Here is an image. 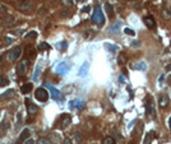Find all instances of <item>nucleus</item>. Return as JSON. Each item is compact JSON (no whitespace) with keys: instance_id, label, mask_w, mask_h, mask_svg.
I'll use <instances>...</instances> for the list:
<instances>
[{"instance_id":"7ed1b4c3","label":"nucleus","mask_w":171,"mask_h":144,"mask_svg":"<svg viewBox=\"0 0 171 144\" xmlns=\"http://www.w3.org/2000/svg\"><path fill=\"white\" fill-rule=\"evenodd\" d=\"M35 97H36L40 102H46L47 100H49L50 94H49V92H47V89H45L44 87H41V88L36 89V92H35Z\"/></svg>"},{"instance_id":"f704fd0d","label":"nucleus","mask_w":171,"mask_h":144,"mask_svg":"<svg viewBox=\"0 0 171 144\" xmlns=\"http://www.w3.org/2000/svg\"><path fill=\"white\" fill-rule=\"evenodd\" d=\"M151 136H152V133H148L147 136H146V140H144V144H148L151 142Z\"/></svg>"},{"instance_id":"7c9ffc66","label":"nucleus","mask_w":171,"mask_h":144,"mask_svg":"<svg viewBox=\"0 0 171 144\" xmlns=\"http://www.w3.org/2000/svg\"><path fill=\"white\" fill-rule=\"evenodd\" d=\"M124 32H125L127 34H129V36H134V34H135V32L132 30V28H125Z\"/></svg>"},{"instance_id":"9d476101","label":"nucleus","mask_w":171,"mask_h":144,"mask_svg":"<svg viewBox=\"0 0 171 144\" xmlns=\"http://www.w3.org/2000/svg\"><path fill=\"white\" fill-rule=\"evenodd\" d=\"M88 69H89V63L88 61H84L82 64V66L79 68V72H78V75L80 78H84L87 75V73H88Z\"/></svg>"},{"instance_id":"c9c22d12","label":"nucleus","mask_w":171,"mask_h":144,"mask_svg":"<svg viewBox=\"0 0 171 144\" xmlns=\"http://www.w3.org/2000/svg\"><path fill=\"white\" fill-rule=\"evenodd\" d=\"M66 46H68V43H66V42H61V43H59V47H60L61 50L66 49Z\"/></svg>"},{"instance_id":"423d86ee","label":"nucleus","mask_w":171,"mask_h":144,"mask_svg":"<svg viewBox=\"0 0 171 144\" xmlns=\"http://www.w3.org/2000/svg\"><path fill=\"white\" fill-rule=\"evenodd\" d=\"M69 70H70V65L66 61L59 63V64H57V66L55 68V72L57 73V74H66Z\"/></svg>"},{"instance_id":"72a5a7b5","label":"nucleus","mask_w":171,"mask_h":144,"mask_svg":"<svg viewBox=\"0 0 171 144\" xmlns=\"http://www.w3.org/2000/svg\"><path fill=\"white\" fill-rule=\"evenodd\" d=\"M44 49H50V46L47 43H41L40 46H38V50H44Z\"/></svg>"},{"instance_id":"e433bc0d","label":"nucleus","mask_w":171,"mask_h":144,"mask_svg":"<svg viewBox=\"0 0 171 144\" xmlns=\"http://www.w3.org/2000/svg\"><path fill=\"white\" fill-rule=\"evenodd\" d=\"M0 13H1V14H6V8L5 6L0 5Z\"/></svg>"},{"instance_id":"dca6fc26","label":"nucleus","mask_w":171,"mask_h":144,"mask_svg":"<svg viewBox=\"0 0 171 144\" xmlns=\"http://www.w3.org/2000/svg\"><path fill=\"white\" fill-rule=\"evenodd\" d=\"M32 88H33V85H32V83H26V84L22 85V88H21V92L23 94H28V93H31V91H32Z\"/></svg>"},{"instance_id":"393cba45","label":"nucleus","mask_w":171,"mask_h":144,"mask_svg":"<svg viewBox=\"0 0 171 144\" xmlns=\"http://www.w3.org/2000/svg\"><path fill=\"white\" fill-rule=\"evenodd\" d=\"M8 83H9V81H8V78H6V76H4V75H0V87H4V85H8Z\"/></svg>"},{"instance_id":"c85d7f7f","label":"nucleus","mask_w":171,"mask_h":144,"mask_svg":"<svg viewBox=\"0 0 171 144\" xmlns=\"http://www.w3.org/2000/svg\"><path fill=\"white\" fill-rule=\"evenodd\" d=\"M105 8H106V10H107V14L110 15V17H112V6L110 4H106Z\"/></svg>"},{"instance_id":"0eeeda50","label":"nucleus","mask_w":171,"mask_h":144,"mask_svg":"<svg viewBox=\"0 0 171 144\" xmlns=\"http://www.w3.org/2000/svg\"><path fill=\"white\" fill-rule=\"evenodd\" d=\"M46 87L50 89V93H51V97L54 98L55 101H61L63 100V94H61V92L59 91V89L54 88L51 84H46Z\"/></svg>"},{"instance_id":"79ce46f5","label":"nucleus","mask_w":171,"mask_h":144,"mask_svg":"<svg viewBox=\"0 0 171 144\" xmlns=\"http://www.w3.org/2000/svg\"><path fill=\"white\" fill-rule=\"evenodd\" d=\"M167 123H169V129L171 130V116H170V119H169V121H167Z\"/></svg>"},{"instance_id":"ea45409f","label":"nucleus","mask_w":171,"mask_h":144,"mask_svg":"<svg viewBox=\"0 0 171 144\" xmlns=\"http://www.w3.org/2000/svg\"><path fill=\"white\" fill-rule=\"evenodd\" d=\"M132 46H141V42H139V41H133Z\"/></svg>"},{"instance_id":"c756f323","label":"nucleus","mask_w":171,"mask_h":144,"mask_svg":"<svg viewBox=\"0 0 171 144\" xmlns=\"http://www.w3.org/2000/svg\"><path fill=\"white\" fill-rule=\"evenodd\" d=\"M65 6H72L73 5V0H60Z\"/></svg>"},{"instance_id":"412c9836","label":"nucleus","mask_w":171,"mask_h":144,"mask_svg":"<svg viewBox=\"0 0 171 144\" xmlns=\"http://www.w3.org/2000/svg\"><path fill=\"white\" fill-rule=\"evenodd\" d=\"M127 60H128V57H127V55H125L124 52H120V54H119V57H118V63H119V64L124 65V64L127 63Z\"/></svg>"},{"instance_id":"c03bdc74","label":"nucleus","mask_w":171,"mask_h":144,"mask_svg":"<svg viewBox=\"0 0 171 144\" xmlns=\"http://www.w3.org/2000/svg\"><path fill=\"white\" fill-rule=\"evenodd\" d=\"M77 1H84V0H77Z\"/></svg>"},{"instance_id":"a19ab883","label":"nucleus","mask_w":171,"mask_h":144,"mask_svg":"<svg viewBox=\"0 0 171 144\" xmlns=\"http://www.w3.org/2000/svg\"><path fill=\"white\" fill-rule=\"evenodd\" d=\"M89 9H91V8H89V6H84V8H83V12H89Z\"/></svg>"},{"instance_id":"f8f14e48","label":"nucleus","mask_w":171,"mask_h":144,"mask_svg":"<svg viewBox=\"0 0 171 144\" xmlns=\"http://www.w3.org/2000/svg\"><path fill=\"white\" fill-rule=\"evenodd\" d=\"M146 107H147V115H148V116H151L152 119H154V117H156V111H154L152 101L150 100V102H147V106Z\"/></svg>"},{"instance_id":"cd10ccee","label":"nucleus","mask_w":171,"mask_h":144,"mask_svg":"<svg viewBox=\"0 0 171 144\" xmlns=\"http://www.w3.org/2000/svg\"><path fill=\"white\" fill-rule=\"evenodd\" d=\"M38 144H51V140L49 138H45V136H42V138L38 139Z\"/></svg>"},{"instance_id":"4be33fe9","label":"nucleus","mask_w":171,"mask_h":144,"mask_svg":"<svg viewBox=\"0 0 171 144\" xmlns=\"http://www.w3.org/2000/svg\"><path fill=\"white\" fill-rule=\"evenodd\" d=\"M105 49L109 50L112 54H115L116 51H118V46H114V45H111V43H105Z\"/></svg>"},{"instance_id":"37998d69","label":"nucleus","mask_w":171,"mask_h":144,"mask_svg":"<svg viewBox=\"0 0 171 144\" xmlns=\"http://www.w3.org/2000/svg\"><path fill=\"white\" fill-rule=\"evenodd\" d=\"M166 70H171V64H169V65L166 66Z\"/></svg>"},{"instance_id":"bb28decb","label":"nucleus","mask_w":171,"mask_h":144,"mask_svg":"<svg viewBox=\"0 0 171 144\" xmlns=\"http://www.w3.org/2000/svg\"><path fill=\"white\" fill-rule=\"evenodd\" d=\"M134 68L135 69H138V70H146V63H143V61H141V63H138V64H135L134 65Z\"/></svg>"},{"instance_id":"4c0bfd02","label":"nucleus","mask_w":171,"mask_h":144,"mask_svg":"<svg viewBox=\"0 0 171 144\" xmlns=\"http://www.w3.org/2000/svg\"><path fill=\"white\" fill-rule=\"evenodd\" d=\"M61 144H72V140H70L69 138H65L63 140V143H61Z\"/></svg>"},{"instance_id":"a878e982","label":"nucleus","mask_w":171,"mask_h":144,"mask_svg":"<svg viewBox=\"0 0 171 144\" xmlns=\"http://www.w3.org/2000/svg\"><path fill=\"white\" fill-rule=\"evenodd\" d=\"M120 25H121L120 22H116V23H114L111 25V28H110V32H111V33H115V31H118L119 28H120Z\"/></svg>"},{"instance_id":"f257e3e1","label":"nucleus","mask_w":171,"mask_h":144,"mask_svg":"<svg viewBox=\"0 0 171 144\" xmlns=\"http://www.w3.org/2000/svg\"><path fill=\"white\" fill-rule=\"evenodd\" d=\"M17 9L23 13H31L33 10V3L31 0H19L17 3Z\"/></svg>"},{"instance_id":"473e14b6","label":"nucleus","mask_w":171,"mask_h":144,"mask_svg":"<svg viewBox=\"0 0 171 144\" xmlns=\"http://www.w3.org/2000/svg\"><path fill=\"white\" fill-rule=\"evenodd\" d=\"M35 50L32 49V47H27V56H33L35 55Z\"/></svg>"},{"instance_id":"6e6552de","label":"nucleus","mask_w":171,"mask_h":144,"mask_svg":"<svg viewBox=\"0 0 171 144\" xmlns=\"http://www.w3.org/2000/svg\"><path fill=\"white\" fill-rule=\"evenodd\" d=\"M170 103V98L166 94H161L159 97V106L160 108H166Z\"/></svg>"},{"instance_id":"39448f33","label":"nucleus","mask_w":171,"mask_h":144,"mask_svg":"<svg viewBox=\"0 0 171 144\" xmlns=\"http://www.w3.org/2000/svg\"><path fill=\"white\" fill-rule=\"evenodd\" d=\"M28 60L26 59V60H22L21 63H18V65H17V73H18V75H26L27 74V72H28Z\"/></svg>"},{"instance_id":"aec40b11","label":"nucleus","mask_w":171,"mask_h":144,"mask_svg":"<svg viewBox=\"0 0 171 144\" xmlns=\"http://www.w3.org/2000/svg\"><path fill=\"white\" fill-rule=\"evenodd\" d=\"M40 74H41V64H37L36 69H35V73H33V76H32V79H33L35 82L38 81V78H40Z\"/></svg>"},{"instance_id":"58836bf2","label":"nucleus","mask_w":171,"mask_h":144,"mask_svg":"<svg viewBox=\"0 0 171 144\" xmlns=\"http://www.w3.org/2000/svg\"><path fill=\"white\" fill-rule=\"evenodd\" d=\"M24 144H35V140H33V139H30V138H28V139L24 142Z\"/></svg>"},{"instance_id":"4468645a","label":"nucleus","mask_w":171,"mask_h":144,"mask_svg":"<svg viewBox=\"0 0 171 144\" xmlns=\"http://www.w3.org/2000/svg\"><path fill=\"white\" fill-rule=\"evenodd\" d=\"M28 138H30V130H28V129H24L23 132L21 133V136H19L17 144H22L23 142H26V140H27Z\"/></svg>"},{"instance_id":"2eb2a0df","label":"nucleus","mask_w":171,"mask_h":144,"mask_svg":"<svg viewBox=\"0 0 171 144\" xmlns=\"http://www.w3.org/2000/svg\"><path fill=\"white\" fill-rule=\"evenodd\" d=\"M15 24V18L12 15L5 14V21H4V27H12Z\"/></svg>"},{"instance_id":"2f4dec72","label":"nucleus","mask_w":171,"mask_h":144,"mask_svg":"<svg viewBox=\"0 0 171 144\" xmlns=\"http://www.w3.org/2000/svg\"><path fill=\"white\" fill-rule=\"evenodd\" d=\"M12 42H13V38H10V37H5V38H4V45H5V46L10 45Z\"/></svg>"},{"instance_id":"6ab92c4d","label":"nucleus","mask_w":171,"mask_h":144,"mask_svg":"<svg viewBox=\"0 0 171 144\" xmlns=\"http://www.w3.org/2000/svg\"><path fill=\"white\" fill-rule=\"evenodd\" d=\"M161 15H162V18L165 19V21H170L171 19V10L167 8H163L162 12H161Z\"/></svg>"},{"instance_id":"b1692460","label":"nucleus","mask_w":171,"mask_h":144,"mask_svg":"<svg viewBox=\"0 0 171 144\" xmlns=\"http://www.w3.org/2000/svg\"><path fill=\"white\" fill-rule=\"evenodd\" d=\"M102 144H116V142L112 136H106V138L102 140Z\"/></svg>"},{"instance_id":"1a4fd4ad","label":"nucleus","mask_w":171,"mask_h":144,"mask_svg":"<svg viewBox=\"0 0 171 144\" xmlns=\"http://www.w3.org/2000/svg\"><path fill=\"white\" fill-rule=\"evenodd\" d=\"M143 22L150 30H153V28L156 27V22H154V18L152 17V15H147V17H144Z\"/></svg>"},{"instance_id":"9b49d317","label":"nucleus","mask_w":171,"mask_h":144,"mask_svg":"<svg viewBox=\"0 0 171 144\" xmlns=\"http://www.w3.org/2000/svg\"><path fill=\"white\" fill-rule=\"evenodd\" d=\"M84 106H86V103L82 100H73V101H70V107H72V108H78V110H82V108H84Z\"/></svg>"},{"instance_id":"5701e85b","label":"nucleus","mask_w":171,"mask_h":144,"mask_svg":"<svg viewBox=\"0 0 171 144\" xmlns=\"http://www.w3.org/2000/svg\"><path fill=\"white\" fill-rule=\"evenodd\" d=\"M36 37H37V32H36V31H31V32H28V33L24 36L26 40H31V38H32V40H35Z\"/></svg>"},{"instance_id":"20e7f679","label":"nucleus","mask_w":171,"mask_h":144,"mask_svg":"<svg viewBox=\"0 0 171 144\" xmlns=\"http://www.w3.org/2000/svg\"><path fill=\"white\" fill-rule=\"evenodd\" d=\"M21 54H22V47H21V46H15L13 50L9 51V54H8V60H9L10 63L17 61L18 57L21 56Z\"/></svg>"},{"instance_id":"f3484780","label":"nucleus","mask_w":171,"mask_h":144,"mask_svg":"<svg viewBox=\"0 0 171 144\" xmlns=\"http://www.w3.org/2000/svg\"><path fill=\"white\" fill-rule=\"evenodd\" d=\"M14 89H9V91H6L4 94H0V100H9V98L14 97Z\"/></svg>"},{"instance_id":"ddd939ff","label":"nucleus","mask_w":171,"mask_h":144,"mask_svg":"<svg viewBox=\"0 0 171 144\" xmlns=\"http://www.w3.org/2000/svg\"><path fill=\"white\" fill-rule=\"evenodd\" d=\"M70 123H72V117L69 116V115H65L64 114L63 116H61L60 119V124H61V127H66L70 125Z\"/></svg>"},{"instance_id":"a211bd4d","label":"nucleus","mask_w":171,"mask_h":144,"mask_svg":"<svg viewBox=\"0 0 171 144\" xmlns=\"http://www.w3.org/2000/svg\"><path fill=\"white\" fill-rule=\"evenodd\" d=\"M27 106H28V112H30L31 115H35L38 111V107L35 103H31L30 101H27Z\"/></svg>"},{"instance_id":"f03ea898","label":"nucleus","mask_w":171,"mask_h":144,"mask_svg":"<svg viewBox=\"0 0 171 144\" xmlns=\"http://www.w3.org/2000/svg\"><path fill=\"white\" fill-rule=\"evenodd\" d=\"M92 22L95 24H97V25H102V24H104L105 17H104V13H102V10H101V8H100V6H96V8H95V12H93V14H92Z\"/></svg>"}]
</instances>
